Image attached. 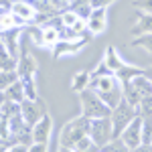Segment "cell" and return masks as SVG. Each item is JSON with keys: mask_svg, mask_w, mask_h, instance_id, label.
Instances as JSON below:
<instances>
[{"mask_svg": "<svg viewBox=\"0 0 152 152\" xmlns=\"http://www.w3.org/2000/svg\"><path fill=\"white\" fill-rule=\"evenodd\" d=\"M61 41V31H57L55 26H45V45L55 47Z\"/></svg>", "mask_w": 152, "mask_h": 152, "instance_id": "21", "label": "cell"}, {"mask_svg": "<svg viewBox=\"0 0 152 152\" xmlns=\"http://www.w3.org/2000/svg\"><path fill=\"white\" fill-rule=\"evenodd\" d=\"M112 2H114V0H89V4H91L94 8H107Z\"/></svg>", "mask_w": 152, "mask_h": 152, "instance_id": "31", "label": "cell"}, {"mask_svg": "<svg viewBox=\"0 0 152 152\" xmlns=\"http://www.w3.org/2000/svg\"><path fill=\"white\" fill-rule=\"evenodd\" d=\"M146 33H152V14H140L136 24L132 26V35L140 37V35H146Z\"/></svg>", "mask_w": 152, "mask_h": 152, "instance_id": "16", "label": "cell"}, {"mask_svg": "<svg viewBox=\"0 0 152 152\" xmlns=\"http://www.w3.org/2000/svg\"><path fill=\"white\" fill-rule=\"evenodd\" d=\"M51 130H53V120L45 114V116L33 126V140L35 142H49Z\"/></svg>", "mask_w": 152, "mask_h": 152, "instance_id": "9", "label": "cell"}, {"mask_svg": "<svg viewBox=\"0 0 152 152\" xmlns=\"http://www.w3.org/2000/svg\"><path fill=\"white\" fill-rule=\"evenodd\" d=\"M20 24H24V20H20L16 14H12V12H4V14H2V20H0L2 33H4V31H12V28H16V26H20Z\"/></svg>", "mask_w": 152, "mask_h": 152, "instance_id": "19", "label": "cell"}, {"mask_svg": "<svg viewBox=\"0 0 152 152\" xmlns=\"http://www.w3.org/2000/svg\"><path fill=\"white\" fill-rule=\"evenodd\" d=\"M4 152H28V146H24V144H14V146H10L8 150Z\"/></svg>", "mask_w": 152, "mask_h": 152, "instance_id": "33", "label": "cell"}, {"mask_svg": "<svg viewBox=\"0 0 152 152\" xmlns=\"http://www.w3.org/2000/svg\"><path fill=\"white\" fill-rule=\"evenodd\" d=\"M85 45V41H61L55 45V57H63V55H73V53H77L79 49Z\"/></svg>", "mask_w": 152, "mask_h": 152, "instance_id": "13", "label": "cell"}, {"mask_svg": "<svg viewBox=\"0 0 152 152\" xmlns=\"http://www.w3.org/2000/svg\"><path fill=\"white\" fill-rule=\"evenodd\" d=\"M59 152H77V150H75V148H69V146H61Z\"/></svg>", "mask_w": 152, "mask_h": 152, "instance_id": "34", "label": "cell"}, {"mask_svg": "<svg viewBox=\"0 0 152 152\" xmlns=\"http://www.w3.org/2000/svg\"><path fill=\"white\" fill-rule=\"evenodd\" d=\"M16 71H18L20 79H33V75L37 73L35 59L31 57V55H26V53H23V57L18 59V67H16Z\"/></svg>", "mask_w": 152, "mask_h": 152, "instance_id": "11", "label": "cell"}, {"mask_svg": "<svg viewBox=\"0 0 152 152\" xmlns=\"http://www.w3.org/2000/svg\"><path fill=\"white\" fill-rule=\"evenodd\" d=\"M89 124H91V120L85 116H79L75 120H71V122H67L61 130V134H59V146L75 148L81 138L89 136Z\"/></svg>", "mask_w": 152, "mask_h": 152, "instance_id": "1", "label": "cell"}, {"mask_svg": "<svg viewBox=\"0 0 152 152\" xmlns=\"http://www.w3.org/2000/svg\"><path fill=\"white\" fill-rule=\"evenodd\" d=\"M79 18H81V16L71 8V10H65L63 14H61V24H63V26H67V28H73L75 23H77Z\"/></svg>", "mask_w": 152, "mask_h": 152, "instance_id": "24", "label": "cell"}, {"mask_svg": "<svg viewBox=\"0 0 152 152\" xmlns=\"http://www.w3.org/2000/svg\"><path fill=\"white\" fill-rule=\"evenodd\" d=\"M85 31H87V20H85V18H79V20L75 23V26H73V33L77 37H81Z\"/></svg>", "mask_w": 152, "mask_h": 152, "instance_id": "29", "label": "cell"}, {"mask_svg": "<svg viewBox=\"0 0 152 152\" xmlns=\"http://www.w3.org/2000/svg\"><path fill=\"white\" fill-rule=\"evenodd\" d=\"M122 140L126 142V146H128L130 150H134V148H138L142 144V118L136 116L132 122L128 124V128L122 132V136H120Z\"/></svg>", "mask_w": 152, "mask_h": 152, "instance_id": "6", "label": "cell"}, {"mask_svg": "<svg viewBox=\"0 0 152 152\" xmlns=\"http://www.w3.org/2000/svg\"><path fill=\"white\" fill-rule=\"evenodd\" d=\"M107 26V10L105 8H94V12L87 18V33L102 35Z\"/></svg>", "mask_w": 152, "mask_h": 152, "instance_id": "7", "label": "cell"}, {"mask_svg": "<svg viewBox=\"0 0 152 152\" xmlns=\"http://www.w3.org/2000/svg\"><path fill=\"white\" fill-rule=\"evenodd\" d=\"M18 41H20V31H16V28L2 33V49H6L12 55H16V51H18Z\"/></svg>", "mask_w": 152, "mask_h": 152, "instance_id": "14", "label": "cell"}, {"mask_svg": "<svg viewBox=\"0 0 152 152\" xmlns=\"http://www.w3.org/2000/svg\"><path fill=\"white\" fill-rule=\"evenodd\" d=\"M144 75H146V77H148V79L152 81V67H150V69H146V71H144Z\"/></svg>", "mask_w": 152, "mask_h": 152, "instance_id": "35", "label": "cell"}, {"mask_svg": "<svg viewBox=\"0 0 152 152\" xmlns=\"http://www.w3.org/2000/svg\"><path fill=\"white\" fill-rule=\"evenodd\" d=\"M150 95H152V81L144 73L134 77L130 83H124V99L134 107L140 104L144 97H150Z\"/></svg>", "mask_w": 152, "mask_h": 152, "instance_id": "3", "label": "cell"}, {"mask_svg": "<svg viewBox=\"0 0 152 152\" xmlns=\"http://www.w3.org/2000/svg\"><path fill=\"white\" fill-rule=\"evenodd\" d=\"M150 144H152V142H150Z\"/></svg>", "mask_w": 152, "mask_h": 152, "instance_id": "36", "label": "cell"}, {"mask_svg": "<svg viewBox=\"0 0 152 152\" xmlns=\"http://www.w3.org/2000/svg\"><path fill=\"white\" fill-rule=\"evenodd\" d=\"M12 14H16L20 20L24 23H31V20H37V16H39V10H37L35 4H31V2H24V0H14L12 2Z\"/></svg>", "mask_w": 152, "mask_h": 152, "instance_id": "8", "label": "cell"}, {"mask_svg": "<svg viewBox=\"0 0 152 152\" xmlns=\"http://www.w3.org/2000/svg\"><path fill=\"white\" fill-rule=\"evenodd\" d=\"M2 95H4L2 99H10V102H16V104H23L26 99V89H24L23 79H18L16 83H12L8 89H4Z\"/></svg>", "mask_w": 152, "mask_h": 152, "instance_id": "12", "label": "cell"}, {"mask_svg": "<svg viewBox=\"0 0 152 152\" xmlns=\"http://www.w3.org/2000/svg\"><path fill=\"white\" fill-rule=\"evenodd\" d=\"M79 102H81V116L89 118V120H95V118H105L112 114V107H107L105 102L99 97V94L87 87L79 94Z\"/></svg>", "mask_w": 152, "mask_h": 152, "instance_id": "2", "label": "cell"}, {"mask_svg": "<svg viewBox=\"0 0 152 152\" xmlns=\"http://www.w3.org/2000/svg\"><path fill=\"white\" fill-rule=\"evenodd\" d=\"M142 73H144V71L138 69V67H132V65H124V67H122V69L116 73V77L120 79V83L124 85V83H130L132 79H134V77L142 75Z\"/></svg>", "mask_w": 152, "mask_h": 152, "instance_id": "18", "label": "cell"}, {"mask_svg": "<svg viewBox=\"0 0 152 152\" xmlns=\"http://www.w3.org/2000/svg\"><path fill=\"white\" fill-rule=\"evenodd\" d=\"M89 138L97 146H105L107 142L114 138V126H112V118H95L89 124Z\"/></svg>", "mask_w": 152, "mask_h": 152, "instance_id": "5", "label": "cell"}, {"mask_svg": "<svg viewBox=\"0 0 152 152\" xmlns=\"http://www.w3.org/2000/svg\"><path fill=\"white\" fill-rule=\"evenodd\" d=\"M132 45H134V47H142V49H146L148 53H152V33L136 37V39L132 41Z\"/></svg>", "mask_w": 152, "mask_h": 152, "instance_id": "26", "label": "cell"}, {"mask_svg": "<svg viewBox=\"0 0 152 152\" xmlns=\"http://www.w3.org/2000/svg\"><path fill=\"white\" fill-rule=\"evenodd\" d=\"M18 79H20L18 71H2V81H0V87H2V91H4V89H8L12 83H16Z\"/></svg>", "mask_w": 152, "mask_h": 152, "instance_id": "22", "label": "cell"}, {"mask_svg": "<svg viewBox=\"0 0 152 152\" xmlns=\"http://www.w3.org/2000/svg\"><path fill=\"white\" fill-rule=\"evenodd\" d=\"M20 112H23V118L26 120V124H28V126H35L37 122L43 118L41 107L37 105L35 99H24L23 104H20Z\"/></svg>", "mask_w": 152, "mask_h": 152, "instance_id": "10", "label": "cell"}, {"mask_svg": "<svg viewBox=\"0 0 152 152\" xmlns=\"http://www.w3.org/2000/svg\"><path fill=\"white\" fill-rule=\"evenodd\" d=\"M104 63L107 65V67H110V71H112L114 75H116L118 71H120L122 67H124V65H126V63L122 61V57H120V53H118V51H116L114 47H107V49H105Z\"/></svg>", "mask_w": 152, "mask_h": 152, "instance_id": "15", "label": "cell"}, {"mask_svg": "<svg viewBox=\"0 0 152 152\" xmlns=\"http://www.w3.org/2000/svg\"><path fill=\"white\" fill-rule=\"evenodd\" d=\"M28 152H49L47 142H33V144L28 146Z\"/></svg>", "mask_w": 152, "mask_h": 152, "instance_id": "30", "label": "cell"}, {"mask_svg": "<svg viewBox=\"0 0 152 152\" xmlns=\"http://www.w3.org/2000/svg\"><path fill=\"white\" fill-rule=\"evenodd\" d=\"M102 152H132V150L126 146V142L122 138H112L105 146H102Z\"/></svg>", "mask_w": 152, "mask_h": 152, "instance_id": "20", "label": "cell"}, {"mask_svg": "<svg viewBox=\"0 0 152 152\" xmlns=\"http://www.w3.org/2000/svg\"><path fill=\"white\" fill-rule=\"evenodd\" d=\"M152 142V118H142V144Z\"/></svg>", "mask_w": 152, "mask_h": 152, "instance_id": "27", "label": "cell"}, {"mask_svg": "<svg viewBox=\"0 0 152 152\" xmlns=\"http://www.w3.org/2000/svg\"><path fill=\"white\" fill-rule=\"evenodd\" d=\"M26 33H28L31 41L35 45H45V28H41V26H28Z\"/></svg>", "mask_w": 152, "mask_h": 152, "instance_id": "25", "label": "cell"}, {"mask_svg": "<svg viewBox=\"0 0 152 152\" xmlns=\"http://www.w3.org/2000/svg\"><path fill=\"white\" fill-rule=\"evenodd\" d=\"M136 116H138L136 107H134V105H130L126 99L118 105V107H114V110H112V114H110V118H112V126H114V138H120V136H122V132L128 128V124Z\"/></svg>", "mask_w": 152, "mask_h": 152, "instance_id": "4", "label": "cell"}, {"mask_svg": "<svg viewBox=\"0 0 152 152\" xmlns=\"http://www.w3.org/2000/svg\"><path fill=\"white\" fill-rule=\"evenodd\" d=\"M134 4L146 14H152V0H134Z\"/></svg>", "mask_w": 152, "mask_h": 152, "instance_id": "28", "label": "cell"}, {"mask_svg": "<svg viewBox=\"0 0 152 152\" xmlns=\"http://www.w3.org/2000/svg\"><path fill=\"white\" fill-rule=\"evenodd\" d=\"M136 112L140 118H152V95L150 97H144L140 104L136 105Z\"/></svg>", "mask_w": 152, "mask_h": 152, "instance_id": "23", "label": "cell"}, {"mask_svg": "<svg viewBox=\"0 0 152 152\" xmlns=\"http://www.w3.org/2000/svg\"><path fill=\"white\" fill-rule=\"evenodd\" d=\"M89 85H91V73L79 71L77 75H73V83H71V89H73V91H79V94H81L83 89H87Z\"/></svg>", "mask_w": 152, "mask_h": 152, "instance_id": "17", "label": "cell"}, {"mask_svg": "<svg viewBox=\"0 0 152 152\" xmlns=\"http://www.w3.org/2000/svg\"><path fill=\"white\" fill-rule=\"evenodd\" d=\"M77 152H102V146H97L95 142H91L89 146H85V148H81V150H77Z\"/></svg>", "mask_w": 152, "mask_h": 152, "instance_id": "32", "label": "cell"}]
</instances>
